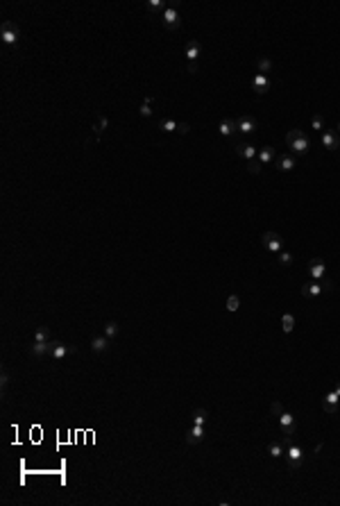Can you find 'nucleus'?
Instances as JSON below:
<instances>
[{
    "instance_id": "nucleus-1",
    "label": "nucleus",
    "mask_w": 340,
    "mask_h": 506,
    "mask_svg": "<svg viewBox=\"0 0 340 506\" xmlns=\"http://www.w3.org/2000/svg\"><path fill=\"white\" fill-rule=\"evenodd\" d=\"M286 146L295 155H306L308 152V139H306V134L299 127H295V130H291V132L286 134Z\"/></svg>"
},
{
    "instance_id": "nucleus-2",
    "label": "nucleus",
    "mask_w": 340,
    "mask_h": 506,
    "mask_svg": "<svg viewBox=\"0 0 340 506\" xmlns=\"http://www.w3.org/2000/svg\"><path fill=\"white\" fill-rule=\"evenodd\" d=\"M0 41L5 43V46H16L18 43V25L12 21L2 23V28H0Z\"/></svg>"
},
{
    "instance_id": "nucleus-3",
    "label": "nucleus",
    "mask_w": 340,
    "mask_h": 506,
    "mask_svg": "<svg viewBox=\"0 0 340 506\" xmlns=\"http://www.w3.org/2000/svg\"><path fill=\"white\" fill-rule=\"evenodd\" d=\"M261 243H263V247L268 250V252H281L284 250V239L279 236L277 232H265L263 236H261Z\"/></svg>"
},
{
    "instance_id": "nucleus-4",
    "label": "nucleus",
    "mask_w": 340,
    "mask_h": 506,
    "mask_svg": "<svg viewBox=\"0 0 340 506\" xmlns=\"http://www.w3.org/2000/svg\"><path fill=\"white\" fill-rule=\"evenodd\" d=\"M73 352H77V347H73V345H64L62 341H50V352H48V357H52V359H64L66 354H73Z\"/></svg>"
},
{
    "instance_id": "nucleus-5",
    "label": "nucleus",
    "mask_w": 340,
    "mask_h": 506,
    "mask_svg": "<svg viewBox=\"0 0 340 506\" xmlns=\"http://www.w3.org/2000/svg\"><path fill=\"white\" fill-rule=\"evenodd\" d=\"M279 427H281V431H284L286 436H295V431H297V424H295V418H292V413H288V411H281V413H279Z\"/></svg>"
},
{
    "instance_id": "nucleus-6",
    "label": "nucleus",
    "mask_w": 340,
    "mask_h": 506,
    "mask_svg": "<svg viewBox=\"0 0 340 506\" xmlns=\"http://www.w3.org/2000/svg\"><path fill=\"white\" fill-rule=\"evenodd\" d=\"M161 21H163V25H166L168 30H177L181 25V18L179 14H177V7H166V12L161 14Z\"/></svg>"
},
{
    "instance_id": "nucleus-7",
    "label": "nucleus",
    "mask_w": 340,
    "mask_h": 506,
    "mask_svg": "<svg viewBox=\"0 0 340 506\" xmlns=\"http://www.w3.org/2000/svg\"><path fill=\"white\" fill-rule=\"evenodd\" d=\"M286 461H288L292 468H297V465L304 461V452H302V447L295 445V443L288 445V447H286Z\"/></svg>"
},
{
    "instance_id": "nucleus-8",
    "label": "nucleus",
    "mask_w": 340,
    "mask_h": 506,
    "mask_svg": "<svg viewBox=\"0 0 340 506\" xmlns=\"http://www.w3.org/2000/svg\"><path fill=\"white\" fill-rule=\"evenodd\" d=\"M322 146H324L326 150H331V152H336V150L340 148V136L336 130H326V132H322Z\"/></svg>"
},
{
    "instance_id": "nucleus-9",
    "label": "nucleus",
    "mask_w": 340,
    "mask_h": 506,
    "mask_svg": "<svg viewBox=\"0 0 340 506\" xmlns=\"http://www.w3.org/2000/svg\"><path fill=\"white\" fill-rule=\"evenodd\" d=\"M308 275H311V279H315V281L324 279V275H326L324 261H322V259H313L311 263H308Z\"/></svg>"
},
{
    "instance_id": "nucleus-10",
    "label": "nucleus",
    "mask_w": 340,
    "mask_h": 506,
    "mask_svg": "<svg viewBox=\"0 0 340 506\" xmlns=\"http://www.w3.org/2000/svg\"><path fill=\"white\" fill-rule=\"evenodd\" d=\"M252 89H254L259 96H263V93L270 89V80H268V75H263V73H257V75L252 78Z\"/></svg>"
},
{
    "instance_id": "nucleus-11",
    "label": "nucleus",
    "mask_w": 340,
    "mask_h": 506,
    "mask_svg": "<svg viewBox=\"0 0 340 506\" xmlns=\"http://www.w3.org/2000/svg\"><path fill=\"white\" fill-rule=\"evenodd\" d=\"M302 295L304 297H318L322 295V284H318L315 279H308L302 284Z\"/></svg>"
},
{
    "instance_id": "nucleus-12",
    "label": "nucleus",
    "mask_w": 340,
    "mask_h": 506,
    "mask_svg": "<svg viewBox=\"0 0 340 506\" xmlns=\"http://www.w3.org/2000/svg\"><path fill=\"white\" fill-rule=\"evenodd\" d=\"M338 404H340V395L336 393V391L326 393V395H324V400H322V408H324L326 413H336Z\"/></svg>"
},
{
    "instance_id": "nucleus-13",
    "label": "nucleus",
    "mask_w": 340,
    "mask_h": 506,
    "mask_svg": "<svg viewBox=\"0 0 340 506\" xmlns=\"http://www.w3.org/2000/svg\"><path fill=\"white\" fill-rule=\"evenodd\" d=\"M218 132H220L222 136H234V134L238 132V120H234V118L220 120V125H218Z\"/></svg>"
},
{
    "instance_id": "nucleus-14",
    "label": "nucleus",
    "mask_w": 340,
    "mask_h": 506,
    "mask_svg": "<svg viewBox=\"0 0 340 506\" xmlns=\"http://www.w3.org/2000/svg\"><path fill=\"white\" fill-rule=\"evenodd\" d=\"M277 170H281V173H291L295 166H297V162H295V157L292 155H281V157H277Z\"/></svg>"
},
{
    "instance_id": "nucleus-15",
    "label": "nucleus",
    "mask_w": 340,
    "mask_h": 506,
    "mask_svg": "<svg viewBox=\"0 0 340 506\" xmlns=\"http://www.w3.org/2000/svg\"><path fill=\"white\" fill-rule=\"evenodd\" d=\"M204 434H207V431H204V427H202V424H193V429H191V431L186 434V443H188V445L202 443V441H204Z\"/></svg>"
},
{
    "instance_id": "nucleus-16",
    "label": "nucleus",
    "mask_w": 340,
    "mask_h": 506,
    "mask_svg": "<svg viewBox=\"0 0 340 506\" xmlns=\"http://www.w3.org/2000/svg\"><path fill=\"white\" fill-rule=\"evenodd\" d=\"M236 152L241 157H243V159H247V162H254V159H257V148H254V146H252V143H238L236 146Z\"/></svg>"
},
{
    "instance_id": "nucleus-17",
    "label": "nucleus",
    "mask_w": 340,
    "mask_h": 506,
    "mask_svg": "<svg viewBox=\"0 0 340 506\" xmlns=\"http://www.w3.org/2000/svg\"><path fill=\"white\" fill-rule=\"evenodd\" d=\"M257 130V120L250 118V116H243V118H238V132L241 134H252Z\"/></svg>"
},
{
    "instance_id": "nucleus-18",
    "label": "nucleus",
    "mask_w": 340,
    "mask_h": 506,
    "mask_svg": "<svg viewBox=\"0 0 340 506\" xmlns=\"http://www.w3.org/2000/svg\"><path fill=\"white\" fill-rule=\"evenodd\" d=\"M91 350L96 352V354H102V352H107L109 350V338L104 336H96L93 341H91Z\"/></svg>"
},
{
    "instance_id": "nucleus-19",
    "label": "nucleus",
    "mask_w": 340,
    "mask_h": 506,
    "mask_svg": "<svg viewBox=\"0 0 340 506\" xmlns=\"http://www.w3.org/2000/svg\"><path fill=\"white\" fill-rule=\"evenodd\" d=\"M268 454H270L272 458H281L286 454V445L284 441H272L270 445H268Z\"/></svg>"
},
{
    "instance_id": "nucleus-20",
    "label": "nucleus",
    "mask_w": 340,
    "mask_h": 506,
    "mask_svg": "<svg viewBox=\"0 0 340 506\" xmlns=\"http://www.w3.org/2000/svg\"><path fill=\"white\" fill-rule=\"evenodd\" d=\"M200 41H188L186 43V57L188 62H197V57H200Z\"/></svg>"
},
{
    "instance_id": "nucleus-21",
    "label": "nucleus",
    "mask_w": 340,
    "mask_h": 506,
    "mask_svg": "<svg viewBox=\"0 0 340 506\" xmlns=\"http://www.w3.org/2000/svg\"><path fill=\"white\" fill-rule=\"evenodd\" d=\"M257 159L261 163H270L272 159H275V148L272 146H265V148H261L259 150V155H257Z\"/></svg>"
},
{
    "instance_id": "nucleus-22",
    "label": "nucleus",
    "mask_w": 340,
    "mask_h": 506,
    "mask_svg": "<svg viewBox=\"0 0 340 506\" xmlns=\"http://www.w3.org/2000/svg\"><path fill=\"white\" fill-rule=\"evenodd\" d=\"M50 352V343H32L30 345V354H34V357H46Z\"/></svg>"
},
{
    "instance_id": "nucleus-23",
    "label": "nucleus",
    "mask_w": 340,
    "mask_h": 506,
    "mask_svg": "<svg viewBox=\"0 0 340 506\" xmlns=\"http://www.w3.org/2000/svg\"><path fill=\"white\" fill-rule=\"evenodd\" d=\"M281 329H284V334H291L295 329V316L292 313H284L281 316Z\"/></svg>"
},
{
    "instance_id": "nucleus-24",
    "label": "nucleus",
    "mask_w": 340,
    "mask_h": 506,
    "mask_svg": "<svg viewBox=\"0 0 340 506\" xmlns=\"http://www.w3.org/2000/svg\"><path fill=\"white\" fill-rule=\"evenodd\" d=\"M207 420H209V413L204 411V408H195L193 411V424H207Z\"/></svg>"
},
{
    "instance_id": "nucleus-25",
    "label": "nucleus",
    "mask_w": 340,
    "mask_h": 506,
    "mask_svg": "<svg viewBox=\"0 0 340 506\" xmlns=\"http://www.w3.org/2000/svg\"><path fill=\"white\" fill-rule=\"evenodd\" d=\"M159 130L161 132H177V130H179V125H177V123H175V120H170V118H166V120H161L159 123Z\"/></svg>"
},
{
    "instance_id": "nucleus-26",
    "label": "nucleus",
    "mask_w": 340,
    "mask_h": 506,
    "mask_svg": "<svg viewBox=\"0 0 340 506\" xmlns=\"http://www.w3.org/2000/svg\"><path fill=\"white\" fill-rule=\"evenodd\" d=\"M34 343H50V334L46 327H39L34 334Z\"/></svg>"
},
{
    "instance_id": "nucleus-27",
    "label": "nucleus",
    "mask_w": 340,
    "mask_h": 506,
    "mask_svg": "<svg viewBox=\"0 0 340 506\" xmlns=\"http://www.w3.org/2000/svg\"><path fill=\"white\" fill-rule=\"evenodd\" d=\"M116 334H118V323H116V320H109V323L104 325V336L113 338Z\"/></svg>"
},
{
    "instance_id": "nucleus-28",
    "label": "nucleus",
    "mask_w": 340,
    "mask_h": 506,
    "mask_svg": "<svg viewBox=\"0 0 340 506\" xmlns=\"http://www.w3.org/2000/svg\"><path fill=\"white\" fill-rule=\"evenodd\" d=\"M238 309H241V297H238V295H229V297H227V311L234 313V311H238Z\"/></svg>"
},
{
    "instance_id": "nucleus-29",
    "label": "nucleus",
    "mask_w": 340,
    "mask_h": 506,
    "mask_svg": "<svg viewBox=\"0 0 340 506\" xmlns=\"http://www.w3.org/2000/svg\"><path fill=\"white\" fill-rule=\"evenodd\" d=\"M277 259H279V263H281V266H291L292 261H295V257H292L291 252H286V250H281V252L277 254Z\"/></svg>"
},
{
    "instance_id": "nucleus-30",
    "label": "nucleus",
    "mask_w": 340,
    "mask_h": 506,
    "mask_svg": "<svg viewBox=\"0 0 340 506\" xmlns=\"http://www.w3.org/2000/svg\"><path fill=\"white\" fill-rule=\"evenodd\" d=\"M147 7L152 9V12H161V14H163V12H166V2H163V0H150Z\"/></svg>"
},
{
    "instance_id": "nucleus-31",
    "label": "nucleus",
    "mask_w": 340,
    "mask_h": 506,
    "mask_svg": "<svg viewBox=\"0 0 340 506\" xmlns=\"http://www.w3.org/2000/svg\"><path fill=\"white\" fill-rule=\"evenodd\" d=\"M259 70H261L263 75H265V73H270V70H272V62H270V59H265V57H263V59H259Z\"/></svg>"
},
{
    "instance_id": "nucleus-32",
    "label": "nucleus",
    "mask_w": 340,
    "mask_h": 506,
    "mask_svg": "<svg viewBox=\"0 0 340 506\" xmlns=\"http://www.w3.org/2000/svg\"><path fill=\"white\" fill-rule=\"evenodd\" d=\"M311 127H313V130H322V127H324V118H322L320 114H315L313 120H311Z\"/></svg>"
},
{
    "instance_id": "nucleus-33",
    "label": "nucleus",
    "mask_w": 340,
    "mask_h": 506,
    "mask_svg": "<svg viewBox=\"0 0 340 506\" xmlns=\"http://www.w3.org/2000/svg\"><path fill=\"white\" fill-rule=\"evenodd\" d=\"M141 116H143V118H150V116H152V107L150 105H146V102H143V105H141Z\"/></svg>"
},
{
    "instance_id": "nucleus-34",
    "label": "nucleus",
    "mask_w": 340,
    "mask_h": 506,
    "mask_svg": "<svg viewBox=\"0 0 340 506\" xmlns=\"http://www.w3.org/2000/svg\"><path fill=\"white\" fill-rule=\"evenodd\" d=\"M247 168H250V173H254V175H257L259 170H261V162H259V159H254V162L247 163Z\"/></svg>"
},
{
    "instance_id": "nucleus-35",
    "label": "nucleus",
    "mask_w": 340,
    "mask_h": 506,
    "mask_svg": "<svg viewBox=\"0 0 340 506\" xmlns=\"http://www.w3.org/2000/svg\"><path fill=\"white\" fill-rule=\"evenodd\" d=\"M107 125H109V120H107V118H100V120H97V125H96V132L100 134L102 130H107Z\"/></svg>"
},
{
    "instance_id": "nucleus-36",
    "label": "nucleus",
    "mask_w": 340,
    "mask_h": 506,
    "mask_svg": "<svg viewBox=\"0 0 340 506\" xmlns=\"http://www.w3.org/2000/svg\"><path fill=\"white\" fill-rule=\"evenodd\" d=\"M7 384H9V375H7V370H2V375H0V386L7 388Z\"/></svg>"
},
{
    "instance_id": "nucleus-37",
    "label": "nucleus",
    "mask_w": 340,
    "mask_h": 506,
    "mask_svg": "<svg viewBox=\"0 0 340 506\" xmlns=\"http://www.w3.org/2000/svg\"><path fill=\"white\" fill-rule=\"evenodd\" d=\"M188 73H193V75L197 73V64L195 62H188Z\"/></svg>"
},
{
    "instance_id": "nucleus-38",
    "label": "nucleus",
    "mask_w": 340,
    "mask_h": 506,
    "mask_svg": "<svg viewBox=\"0 0 340 506\" xmlns=\"http://www.w3.org/2000/svg\"><path fill=\"white\" fill-rule=\"evenodd\" d=\"M179 132H181V134L188 132V123H181V125H179Z\"/></svg>"
},
{
    "instance_id": "nucleus-39",
    "label": "nucleus",
    "mask_w": 340,
    "mask_h": 506,
    "mask_svg": "<svg viewBox=\"0 0 340 506\" xmlns=\"http://www.w3.org/2000/svg\"><path fill=\"white\" fill-rule=\"evenodd\" d=\"M333 391H336V393H338V395H340V381H338V386H336V388H333Z\"/></svg>"
},
{
    "instance_id": "nucleus-40",
    "label": "nucleus",
    "mask_w": 340,
    "mask_h": 506,
    "mask_svg": "<svg viewBox=\"0 0 340 506\" xmlns=\"http://www.w3.org/2000/svg\"><path fill=\"white\" fill-rule=\"evenodd\" d=\"M336 132H338V136H340V123H338V130H336Z\"/></svg>"
}]
</instances>
